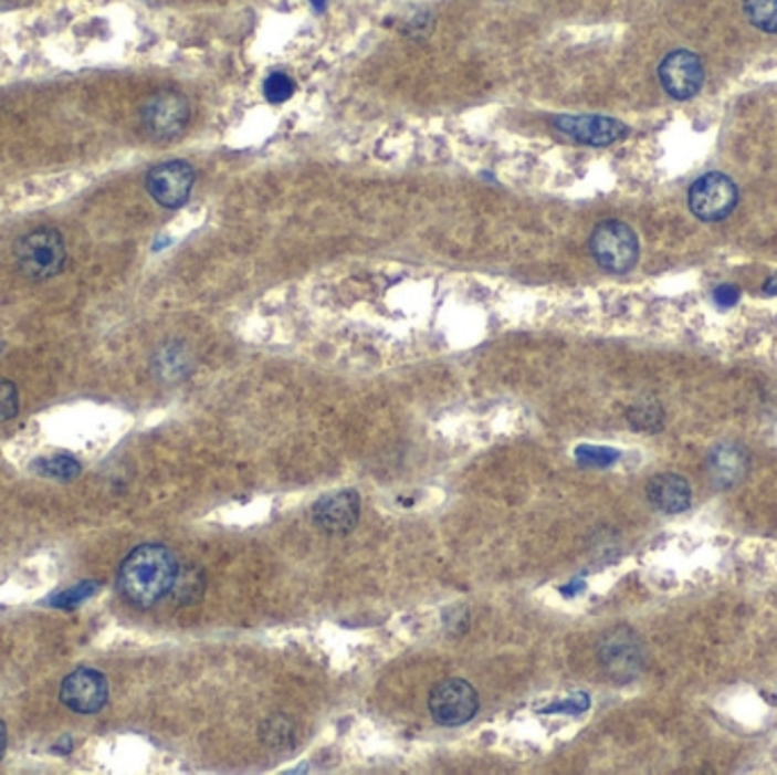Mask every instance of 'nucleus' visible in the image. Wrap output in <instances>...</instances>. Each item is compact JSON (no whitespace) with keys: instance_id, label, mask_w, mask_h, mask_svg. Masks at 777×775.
Segmentation results:
<instances>
[{"instance_id":"nucleus-1","label":"nucleus","mask_w":777,"mask_h":775,"mask_svg":"<svg viewBox=\"0 0 777 775\" xmlns=\"http://www.w3.org/2000/svg\"><path fill=\"white\" fill-rule=\"evenodd\" d=\"M178 568L180 564L167 546H137L118 568V591L133 607L148 609L171 594Z\"/></svg>"},{"instance_id":"nucleus-2","label":"nucleus","mask_w":777,"mask_h":775,"mask_svg":"<svg viewBox=\"0 0 777 775\" xmlns=\"http://www.w3.org/2000/svg\"><path fill=\"white\" fill-rule=\"evenodd\" d=\"M14 260L19 271L32 282H46L66 266V243L55 228H34L14 243Z\"/></svg>"},{"instance_id":"nucleus-3","label":"nucleus","mask_w":777,"mask_h":775,"mask_svg":"<svg viewBox=\"0 0 777 775\" xmlns=\"http://www.w3.org/2000/svg\"><path fill=\"white\" fill-rule=\"evenodd\" d=\"M589 249L600 269L609 273H628L639 260V239L623 221H602L594 228Z\"/></svg>"},{"instance_id":"nucleus-4","label":"nucleus","mask_w":777,"mask_h":775,"mask_svg":"<svg viewBox=\"0 0 777 775\" xmlns=\"http://www.w3.org/2000/svg\"><path fill=\"white\" fill-rule=\"evenodd\" d=\"M191 118L189 101L178 92H159L141 109V124L155 142H171L185 133Z\"/></svg>"},{"instance_id":"nucleus-5","label":"nucleus","mask_w":777,"mask_h":775,"mask_svg":"<svg viewBox=\"0 0 777 775\" xmlns=\"http://www.w3.org/2000/svg\"><path fill=\"white\" fill-rule=\"evenodd\" d=\"M432 719L443 727H458L469 723L477 712V693L471 682L450 678L432 687L428 697Z\"/></svg>"},{"instance_id":"nucleus-6","label":"nucleus","mask_w":777,"mask_h":775,"mask_svg":"<svg viewBox=\"0 0 777 775\" xmlns=\"http://www.w3.org/2000/svg\"><path fill=\"white\" fill-rule=\"evenodd\" d=\"M689 210L701 221H721L729 217L739 200L736 185L725 174H705L689 189Z\"/></svg>"},{"instance_id":"nucleus-7","label":"nucleus","mask_w":777,"mask_h":775,"mask_svg":"<svg viewBox=\"0 0 777 775\" xmlns=\"http://www.w3.org/2000/svg\"><path fill=\"white\" fill-rule=\"evenodd\" d=\"M196 182V171L189 161L171 159L157 165L146 176V189L157 206L167 210H178L191 196Z\"/></svg>"},{"instance_id":"nucleus-8","label":"nucleus","mask_w":777,"mask_h":775,"mask_svg":"<svg viewBox=\"0 0 777 775\" xmlns=\"http://www.w3.org/2000/svg\"><path fill=\"white\" fill-rule=\"evenodd\" d=\"M60 701L77 714H96L109 701L107 678L96 669H75L60 687Z\"/></svg>"},{"instance_id":"nucleus-9","label":"nucleus","mask_w":777,"mask_h":775,"mask_svg":"<svg viewBox=\"0 0 777 775\" xmlns=\"http://www.w3.org/2000/svg\"><path fill=\"white\" fill-rule=\"evenodd\" d=\"M555 128L585 146H609L628 137L626 124L600 114H561L555 118Z\"/></svg>"},{"instance_id":"nucleus-10","label":"nucleus","mask_w":777,"mask_h":775,"mask_svg":"<svg viewBox=\"0 0 777 775\" xmlns=\"http://www.w3.org/2000/svg\"><path fill=\"white\" fill-rule=\"evenodd\" d=\"M598 658L605 667V671L619 682L632 680L643 662L641 646L637 641V635L628 628H617L602 637Z\"/></svg>"},{"instance_id":"nucleus-11","label":"nucleus","mask_w":777,"mask_h":775,"mask_svg":"<svg viewBox=\"0 0 777 775\" xmlns=\"http://www.w3.org/2000/svg\"><path fill=\"white\" fill-rule=\"evenodd\" d=\"M660 83L675 101H689L701 92L705 69L701 57L691 51H675L660 64Z\"/></svg>"},{"instance_id":"nucleus-12","label":"nucleus","mask_w":777,"mask_h":775,"mask_svg":"<svg viewBox=\"0 0 777 775\" xmlns=\"http://www.w3.org/2000/svg\"><path fill=\"white\" fill-rule=\"evenodd\" d=\"M361 501L355 489L330 492L316 501L314 523L327 535H348L357 527Z\"/></svg>"},{"instance_id":"nucleus-13","label":"nucleus","mask_w":777,"mask_h":775,"mask_svg":"<svg viewBox=\"0 0 777 775\" xmlns=\"http://www.w3.org/2000/svg\"><path fill=\"white\" fill-rule=\"evenodd\" d=\"M648 501L664 514H680L691 505V486L678 473H660L648 482Z\"/></svg>"},{"instance_id":"nucleus-14","label":"nucleus","mask_w":777,"mask_h":775,"mask_svg":"<svg viewBox=\"0 0 777 775\" xmlns=\"http://www.w3.org/2000/svg\"><path fill=\"white\" fill-rule=\"evenodd\" d=\"M707 467H710V475L712 480L727 489L736 482H742L748 473V455L744 448L739 443H721L716 446L710 460H707Z\"/></svg>"},{"instance_id":"nucleus-15","label":"nucleus","mask_w":777,"mask_h":775,"mask_svg":"<svg viewBox=\"0 0 777 775\" xmlns=\"http://www.w3.org/2000/svg\"><path fill=\"white\" fill-rule=\"evenodd\" d=\"M153 369L161 380H169V383L182 380L191 371L189 350L178 342L161 346L153 359Z\"/></svg>"},{"instance_id":"nucleus-16","label":"nucleus","mask_w":777,"mask_h":775,"mask_svg":"<svg viewBox=\"0 0 777 775\" xmlns=\"http://www.w3.org/2000/svg\"><path fill=\"white\" fill-rule=\"evenodd\" d=\"M204 591V576H202V570L193 564L189 566H180L178 568V576H176V583L171 587V596L178 605H191V603H198L200 596Z\"/></svg>"},{"instance_id":"nucleus-17","label":"nucleus","mask_w":777,"mask_h":775,"mask_svg":"<svg viewBox=\"0 0 777 775\" xmlns=\"http://www.w3.org/2000/svg\"><path fill=\"white\" fill-rule=\"evenodd\" d=\"M32 469L44 475V478H53V480H75L82 473V467L77 460H73L71 455H51V458H41L32 464Z\"/></svg>"},{"instance_id":"nucleus-18","label":"nucleus","mask_w":777,"mask_h":775,"mask_svg":"<svg viewBox=\"0 0 777 775\" xmlns=\"http://www.w3.org/2000/svg\"><path fill=\"white\" fill-rule=\"evenodd\" d=\"M628 421L637 430L654 432V430H660L664 423V410L658 400H639L628 410Z\"/></svg>"},{"instance_id":"nucleus-19","label":"nucleus","mask_w":777,"mask_h":775,"mask_svg":"<svg viewBox=\"0 0 777 775\" xmlns=\"http://www.w3.org/2000/svg\"><path fill=\"white\" fill-rule=\"evenodd\" d=\"M260 740L271 748L294 744V723L286 716H271L260 725Z\"/></svg>"},{"instance_id":"nucleus-20","label":"nucleus","mask_w":777,"mask_h":775,"mask_svg":"<svg viewBox=\"0 0 777 775\" xmlns=\"http://www.w3.org/2000/svg\"><path fill=\"white\" fill-rule=\"evenodd\" d=\"M744 10L755 28L777 34V0H744Z\"/></svg>"},{"instance_id":"nucleus-21","label":"nucleus","mask_w":777,"mask_h":775,"mask_svg":"<svg viewBox=\"0 0 777 775\" xmlns=\"http://www.w3.org/2000/svg\"><path fill=\"white\" fill-rule=\"evenodd\" d=\"M619 458H621L619 451H613V448H605V446H578V451H576V460L582 467H591V469L611 467Z\"/></svg>"},{"instance_id":"nucleus-22","label":"nucleus","mask_w":777,"mask_h":775,"mask_svg":"<svg viewBox=\"0 0 777 775\" xmlns=\"http://www.w3.org/2000/svg\"><path fill=\"white\" fill-rule=\"evenodd\" d=\"M296 92V83L286 73H271L264 80V96L271 103H284L290 101Z\"/></svg>"},{"instance_id":"nucleus-23","label":"nucleus","mask_w":777,"mask_h":775,"mask_svg":"<svg viewBox=\"0 0 777 775\" xmlns=\"http://www.w3.org/2000/svg\"><path fill=\"white\" fill-rule=\"evenodd\" d=\"M96 591H98V583H96V580H85V583H80V585H75V587H71V589L57 594L51 603H53L55 607L71 609V607H77L82 600L92 598Z\"/></svg>"},{"instance_id":"nucleus-24","label":"nucleus","mask_w":777,"mask_h":775,"mask_svg":"<svg viewBox=\"0 0 777 775\" xmlns=\"http://www.w3.org/2000/svg\"><path fill=\"white\" fill-rule=\"evenodd\" d=\"M19 415V389L12 380L0 378V423Z\"/></svg>"},{"instance_id":"nucleus-25","label":"nucleus","mask_w":777,"mask_h":775,"mask_svg":"<svg viewBox=\"0 0 777 775\" xmlns=\"http://www.w3.org/2000/svg\"><path fill=\"white\" fill-rule=\"evenodd\" d=\"M589 708V697H587V693H573V697L570 699H566V701H559V703H550L546 710H542V712H573V714H580V712H585Z\"/></svg>"},{"instance_id":"nucleus-26","label":"nucleus","mask_w":777,"mask_h":775,"mask_svg":"<svg viewBox=\"0 0 777 775\" xmlns=\"http://www.w3.org/2000/svg\"><path fill=\"white\" fill-rule=\"evenodd\" d=\"M739 290L734 287V284H721V287L714 292V301L718 307H732L739 303Z\"/></svg>"},{"instance_id":"nucleus-27","label":"nucleus","mask_w":777,"mask_h":775,"mask_svg":"<svg viewBox=\"0 0 777 775\" xmlns=\"http://www.w3.org/2000/svg\"><path fill=\"white\" fill-rule=\"evenodd\" d=\"M6 751H8V727L3 721H0V760H3Z\"/></svg>"},{"instance_id":"nucleus-28","label":"nucleus","mask_w":777,"mask_h":775,"mask_svg":"<svg viewBox=\"0 0 777 775\" xmlns=\"http://www.w3.org/2000/svg\"><path fill=\"white\" fill-rule=\"evenodd\" d=\"M764 294H768V296H777V273H775V275H770V277L766 280V284H764Z\"/></svg>"},{"instance_id":"nucleus-29","label":"nucleus","mask_w":777,"mask_h":775,"mask_svg":"<svg viewBox=\"0 0 777 775\" xmlns=\"http://www.w3.org/2000/svg\"><path fill=\"white\" fill-rule=\"evenodd\" d=\"M309 3L314 6V10H318V12H323L325 10V0H309Z\"/></svg>"}]
</instances>
